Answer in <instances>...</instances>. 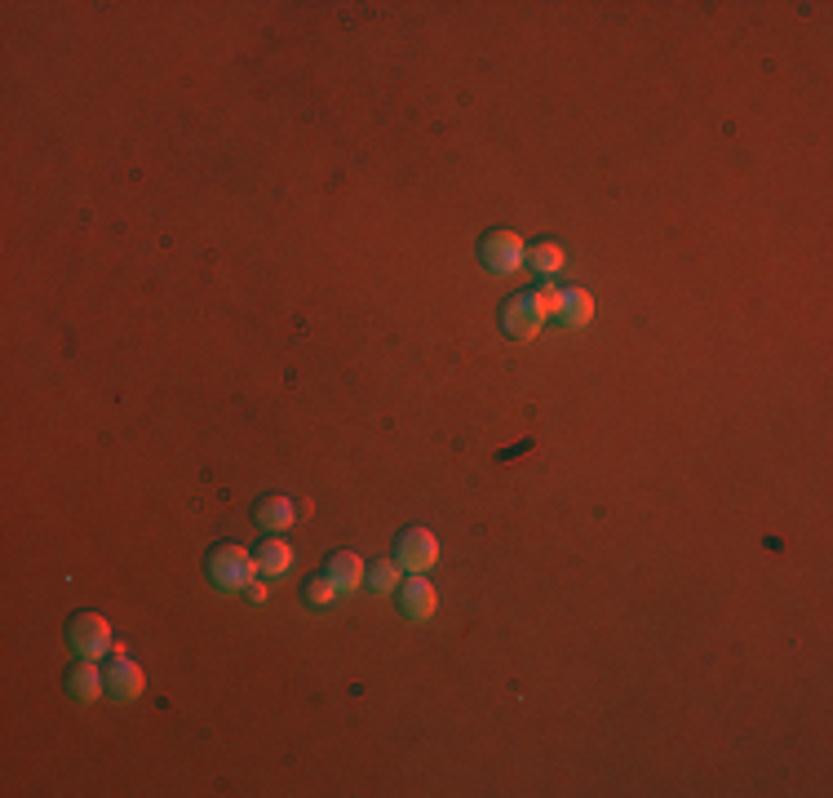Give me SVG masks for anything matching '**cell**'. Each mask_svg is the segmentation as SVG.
I'll list each match as a JSON object with an SVG mask.
<instances>
[{"instance_id": "6da1fadb", "label": "cell", "mask_w": 833, "mask_h": 798, "mask_svg": "<svg viewBox=\"0 0 833 798\" xmlns=\"http://www.w3.org/2000/svg\"><path fill=\"white\" fill-rule=\"evenodd\" d=\"M209 577L218 581L222 590H249L253 577H262L257 572V555H249L244 546H235V541H226L209 555Z\"/></svg>"}, {"instance_id": "7a4b0ae2", "label": "cell", "mask_w": 833, "mask_h": 798, "mask_svg": "<svg viewBox=\"0 0 833 798\" xmlns=\"http://www.w3.org/2000/svg\"><path fill=\"white\" fill-rule=\"evenodd\" d=\"M479 258L492 275L510 280V275H519L523 266H528V244H523V235H514V231H488L483 244H479Z\"/></svg>"}, {"instance_id": "3957f363", "label": "cell", "mask_w": 833, "mask_h": 798, "mask_svg": "<svg viewBox=\"0 0 833 798\" xmlns=\"http://www.w3.org/2000/svg\"><path fill=\"white\" fill-rule=\"evenodd\" d=\"M395 564L404 568V572H413V577H421V572H430V568L439 564V537H435L430 528H408L404 537H399Z\"/></svg>"}, {"instance_id": "277c9868", "label": "cell", "mask_w": 833, "mask_h": 798, "mask_svg": "<svg viewBox=\"0 0 833 798\" xmlns=\"http://www.w3.org/2000/svg\"><path fill=\"white\" fill-rule=\"evenodd\" d=\"M71 648L80 652V657L98 661V657H111V648H116V639H111V626L107 617H98V612H80L76 621H71Z\"/></svg>"}, {"instance_id": "5b68a950", "label": "cell", "mask_w": 833, "mask_h": 798, "mask_svg": "<svg viewBox=\"0 0 833 798\" xmlns=\"http://www.w3.org/2000/svg\"><path fill=\"white\" fill-rule=\"evenodd\" d=\"M142 688H147V674H142V665L129 661L125 643H116L111 648V670H107V692L116 701H138Z\"/></svg>"}, {"instance_id": "8992f818", "label": "cell", "mask_w": 833, "mask_h": 798, "mask_svg": "<svg viewBox=\"0 0 833 798\" xmlns=\"http://www.w3.org/2000/svg\"><path fill=\"white\" fill-rule=\"evenodd\" d=\"M545 315L537 311V302H532V293H514V298L501 306V329H506L514 342H532V337L541 333Z\"/></svg>"}, {"instance_id": "52a82bcc", "label": "cell", "mask_w": 833, "mask_h": 798, "mask_svg": "<svg viewBox=\"0 0 833 798\" xmlns=\"http://www.w3.org/2000/svg\"><path fill=\"white\" fill-rule=\"evenodd\" d=\"M399 608H404L408 621H430L439 612V595L435 586H430L426 577H408L404 586H399Z\"/></svg>"}, {"instance_id": "ba28073f", "label": "cell", "mask_w": 833, "mask_h": 798, "mask_svg": "<svg viewBox=\"0 0 833 798\" xmlns=\"http://www.w3.org/2000/svg\"><path fill=\"white\" fill-rule=\"evenodd\" d=\"M67 688H71V697H76V701H98L102 692H107V674L98 670V661L85 657L76 670L67 674Z\"/></svg>"}, {"instance_id": "9c48e42d", "label": "cell", "mask_w": 833, "mask_h": 798, "mask_svg": "<svg viewBox=\"0 0 833 798\" xmlns=\"http://www.w3.org/2000/svg\"><path fill=\"white\" fill-rule=\"evenodd\" d=\"M328 577L337 581V590L351 595V590H359L368 581V568H364V559H359L355 550H337V555L328 559Z\"/></svg>"}, {"instance_id": "30bf717a", "label": "cell", "mask_w": 833, "mask_h": 798, "mask_svg": "<svg viewBox=\"0 0 833 798\" xmlns=\"http://www.w3.org/2000/svg\"><path fill=\"white\" fill-rule=\"evenodd\" d=\"M289 568H293V546L280 541V532H271V541H262V550H257V572L262 577H289Z\"/></svg>"}, {"instance_id": "8fae6325", "label": "cell", "mask_w": 833, "mask_h": 798, "mask_svg": "<svg viewBox=\"0 0 833 798\" xmlns=\"http://www.w3.org/2000/svg\"><path fill=\"white\" fill-rule=\"evenodd\" d=\"M297 506L289 497H266L262 506H257V524H262L266 532H284V528H293L297 524Z\"/></svg>"}, {"instance_id": "7c38bea8", "label": "cell", "mask_w": 833, "mask_h": 798, "mask_svg": "<svg viewBox=\"0 0 833 798\" xmlns=\"http://www.w3.org/2000/svg\"><path fill=\"white\" fill-rule=\"evenodd\" d=\"M559 320L568 324V329H585V324L594 320V293L585 289H563V311Z\"/></svg>"}, {"instance_id": "4fadbf2b", "label": "cell", "mask_w": 833, "mask_h": 798, "mask_svg": "<svg viewBox=\"0 0 833 798\" xmlns=\"http://www.w3.org/2000/svg\"><path fill=\"white\" fill-rule=\"evenodd\" d=\"M563 262H568V253H563L554 240L532 244V249H528V271L545 275V280H550V275H559V271H563Z\"/></svg>"}, {"instance_id": "5bb4252c", "label": "cell", "mask_w": 833, "mask_h": 798, "mask_svg": "<svg viewBox=\"0 0 833 798\" xmlns=\"http://www.w3.org/2000/svg\"><path fill=\"white\" fill-rule=\"evenodd\" d=\"M399 572L404 568H399L395 559H377V564L368 568V586H373L377 595H390V590H399Z\"/></svg>"}, {"instance_id": "9a60e30c", "label": "cell", "mask_w": 833, "mask_h": 798, "mask_svg": "<svg viewBox=\"0 0 833 798\" xmlns=\"http://www.w3.org/2000/svg\"><path fill=\"white\" fill-rule=\"evenodd\" d=\"M333 599H337V581L328 577V572H324V577L306 581V603H315V608H328Z\"/></svg>"}, {"instance_id": "2e32d148", "label": "cell", "mask_w": 833, "mask_h": 798, "mask_svg": "<svg viewBox=\"0 0 833 798\" xmlns=\"http://www.w3.org/2000/svg\"><path fill=\"white\" fill-rule=\"evenodd\" d=\"M532 302H537V311L550 320V315H559L563 311V289H554V284H541L537 293H532Z\"/></svg>"}, {"instance_id": "e0dca14e", "label": "cell", "mask_w": 833, "mask_h": 798, "mask_svg": "<svg viewBox=\"0 0 833 798\" xmlns=\"http://www.w3.org/2000/svg\"><path fill=\"white\" fill-rule=\"evenodd\" d=\"M249 599H253V603H262V599H266V581H253V586H249Z\"/></svg>"}]
</instances>
